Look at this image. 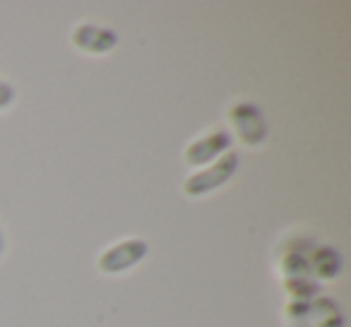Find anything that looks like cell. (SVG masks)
Returning a JSON list of instances; mask_svg holds the SVG:
<instances>
[{
  "mask_svg": "<svg viewBox=\"0 0 351 327\" xmlns=\"http://www.w3.org/2000/svg\"><path fill=\"white\" fill-rule=\"evenodd\" d=\"M147 255V241L142 239H123L108 245L97 258V267L104 274H123L140 265Z\"/></svg>",
  "mask_w": 351,
  "mask_h": 327,
  "instance_id": "3",
  "label": "cell"
},
{
  "mask_svg": "<svg viewBox=\"0 0 351 327\" xmlns=\"http://www.w3.org/2000/svg\"><path fill=\"white\" fill-rule=\"evenodd\" d=\"M15 101V89L8 82H0V111L10 108V104Z\"/></svg>",
  "mask_w": 351,
  "mask_h": 327,
  "instance_id": "9",
  "label": "cell"
},
{
  "mask_svg": "<svg viewBox=\"0 0 351 327\" xmlns=\"http://www.w3.org/2000/svg\"><path fill=\"white\" fill-rule=\"evenodd\" d=\"M229 125L234 128L236 140L243 147H260L269 135L267 118L253 101H236L229 106Z\"/></svg>",
  "mask_w": 351,
  "mask_h": 327,
  "instance_id": "2",
  "label": "cell"
},
{
  "mask_svg": "<svg viewBox=\"0 0 351 327\" xmlns=\"http://www.w3.org/2000/svg\"><path fill=\"white\" fill-rule=\"evenodd\" d=\"M231 142H234V137L229 130H212L197 140L188 142L186 152H183V161L188 167H207L229 152Z\"/></svg>",
  "mask_w": 351,
  "mask_h": 327,
  "instance_id": "4",
  "label": "cell"
},
{
  "mask_svg": "<svg viewBox=\"0 0 351 327\" xmlns=\"http://www.w3.org/2000/svg\"><path fill=\"white\" fill-rule=\"evenodd\" d=\"M236 171H239V156H236V152H226L217 161L207 164L205 169H197L183 181V195L193 197V200L210 195V193L219 191L221 186H226L231 176H236Z\"/></svg>",
  "mask_w": 351,
  "mask_h": 327,
  "instance_id": "1",
  "label": "cell"
},
{
  "mask_svg": "<svg viewBox=\"0 0 351 327\" xmlns=\"http://www.w3.org/2000/svg\"><path fill=\"white\" fill-rule=\"evenodd\" d=\"M70 41L77 51L89 56H104L111 53L118 46V34L108 27H99L92 25V22H84V25H77L70 34Z\"/></svg>",
  "mask_w": 351,
  "mask_h": 327,
  "instance_id": "5",
  "label": "cell"
},
{
  "mask_svg": "<svg viewBox=\"0 0 351 327\" xmlns=\"http://www.w3.org/2000/svg\"><path fill=\"white\" fill-rule=\"evenodd\" d=\"M308 322L311 327H344V315L335 298L315 296L308 303Z\"/></svg>",
  "mask_w": 351,
  "mask_h": 327,
  "instance_id": "7",
  "label": "cell"
},
{
  "mask_svg": "<svg viewBox=\"0 0 351 327\" xmlns=\"http://www.w3.org/2000/svg\"><path fill=\"white\" fill-rule=\"evenodd\" d=\"M308 303L311 301H289L284 306L287 327H311V322H308Z\"/></svg>",
  "mask_w": 351,
  "mask_h": 327,
  "instance_id": "8",
  "label": "cell"
},
{
  "mask_svg": "<svg viewBox=\"0 0 351 327\" xmlns=\"http://www.w3.org/2000/svg\"><path fill=\"white\" fill-rule=\"evenodd\" d=\"M308 272L317 282H330L341 272V258L330 245H313V250L306 255Z\"/></svg>",
  "mask_w": 351,
  "mask_h": 327,
  "instance_id": "6",
  "label": "cell"
},
{
  "mask_svg": "<svg viewBox=\"0 0 351 327\" xmlns=\"http://www.w3.org/2000/svg\"><path fill=\"white\" fill-rule=\"evenodd\" d=\"M5 253V234H3V231H0V255Z\"/></svg>",
  "mask_w": 351,
  "mask_h": 327,
  "instance_id": "10",
  "label": "cell"
}]
</instances>
